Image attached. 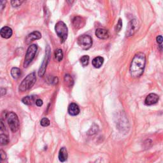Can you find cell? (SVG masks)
<instances>
[{"label":"cell","mask_w":163,"mask_h":163,"mask_svg":"<svg viewBox=\"0 0 163 163\" xmlns=\"http://www.w3.org/2000/svg\"><path fill=\"white\" fill-rule=\"evenodd\" d=\"M146 64V57L143 52L137 53L132 60L130 66V73L134 78H138L144 73Z\"/></svg>","instance_id":"cell-1"},{"label":"cell","mask_w":163,"mask_h":163,"mask_svg":"<svg viewBox=\"0 0 163 163\" xmlns=\"http://www.w3.org/2000/svg\"><path fill=\"white\" fill-rule=\"evenodd\" d=\"M36 81H37V76L36 73L33 72L29 74L25 77L20 84L19 90L20 92H24L30 89L34 85Z\"/></svg>","instance_id":"cell-2"},{"label":"cell","mask_w":163,"mask_h":163,"mask_svg":"<svg viewBox=\"0 0 163 163\" xmlns=\"http://www.w3.org/2000/svg\"><path fill=\"white\" fill-rule=\"evenodd\" d=\"M10 129L13 132H17L19 129V120L17 115L14 112H7L5 115Z\"/></svg>","instance_id":"cell-3"},{"label":"cell","mask_w":163,"mask_h":163,"mask_svg":"<svg viewBox=\"0 0 163 163\" xmlns=\"http://www.w3.org/2000/svg\"><path fill=\"white\" fill-rule=\"evenodd\" d=\"M55 32L57 33L59 38H60L61 42L63 43L65 42V40L67 39L68 37V27L66 26L64 22L63 21H59L56 23L55 26Z\"/></svg>","instance_id":"cell-4"},{"label":"cell","mask_w":163,"mask_h":163,"mask_svg":"<svg viewBox=\"0 0 163 163\" xmlns=\"http://www.w3.org/2000/svg\"><path fill=\"white\" fill-rule=\"evenodd\" d=\"M37 49H38L37 45L35 44L31 45L28 47L24 61L23 65L24 68H27L30 64V63L32 62L33 59L34 58L36 53L37 52Z\"/></svg>","instance_id":"cell-5"},{"label":"cell","mask_w":163,"mask_h":163,"mask_svg":"<svg viewBox=\"0 0 163 163\" xmlns=\"http://www.w3.org/2000/svg\"><path fill=\"white\" fill-rule=\"evenodd\" d=\"M77 43L80 47L84 50H89L93 45V40L89 35H82L77 39Z\"/></svg>","instance_id":"cell-6"},{"label":"cell","mask_w":163,"mask_h":163,"mask_svg":"<svg viewBox=\"0 0 163 163\" xmlns=\"http://www.w3.org/2000/svg\"><path fill=\"white\" fill-rule=\"evenodd\" d=\"M50 56V49L49 46H47V48H46L45 58L43 59L42 65H41L40 68L39 69V71H38V75H39V76H40V77L43 76L45 73L46 68H47V66L49 63Z\"/></svg>","instance_id":"cell-7"},{"label":"cell","mask_w":163,"mask_h":163,"mask_svg":"<svg viewBox=\"0 0 163 163\" xmlns=\"http://www.w3.org/2000/svg\"><path fill=\"white\" fill-rule=\"evenodd\" d=\"M138 28V22L137 20L136 19L131 20L127 25L126 33V37H129L133 35L136 33Z\"/></svg>","instance_id":"cell-8"},{"label":"cell","mask_w":163,"mask_h":163,"mask_svg":"<svg viewBox=\"0 0 163 163\" xmlns=\"http://www.w3.org/2000/svg\"><path fill=\"white\" fill-rule=\"evenodd\" d=\"M117 124H118V127L119 129H121L122 131H128L129 129V122L128 120L127 119L126 116H124L123 114H121L119 117V120L117 121Z\"/></svg>","instance_id":"cell-9"},{"label":"cell","mask_w":163,"mask_h":163,"mask_svg":"<svg viewBox=\"0 0 163 163\" xmlns=\"http://www.w3.org/2000/svg\"><path fill=\"white\" fill-rule=\"evenodd\" d=\"M159 97L155 93H150L148 95L145 100V104L147 106H151L156 104L159 101Z\"/></svg>","instance_id":"cell-10"},{"label":"cell","mask_w":163,"mask_h":163,"mask_svg":"<svg viewBox=\"0 0 163 163\" xmlns=\"http://www.w3.org/2000/svg\"><path fill=\"white\" fill-rule=\"evenodd\" d=\"M42 37V34H41L39 31H35L32 32L31 33L29 34L26 38H25V43L27 44H29L31 42H33V41L36 40H39Z\"/></svg>","instance_id":"cell-11"},{"label":"cell","mask_w":163,"mask_h":163,"mask_svg":"<svg viewBox=\"0 0 163 163\" xmlns=\"http://www.w3.org/2000/svg\"><path fill=\"white\" fill-rule=\"evenodd\" d=\"M95 34L97 37L102 40H106L107 38H108L110 36L108 31L103 28L97 29Z\"/></svg>","instance_id":"cell-12"},{"label":"cell","mask_w":163,"mask_h":163,"mask_svg":"<svg viewBox=\"0 0 163 163\" xmlns=\"http://www.w3.org/2000/svg\"><path fill=\"white\" fill-rule=\"evenodd\" d=\"M72 24L76 29H79L82 28L85 25V20L84 19L79 16H76L72 20Z\"/></svg>","instance_id":"cell-13"},{"label":"cell","mask_w":163,"mask_h":163,"mask_svg":"<svg viewBox=\"0 0 163 163\" xmlns=\"http://www.w3.org/2000/svg\"><path fill=\"white\" fill-rule=\"evenodd\" d=\"M12 33V29L8 26H4L1 29V31H0V34H1V37L6 39L11 37Z\"/></svg>","instance_id":"cell-14"},{"label":"cell","mask_w":163,"mask_h":163,"mask_svg":"<svg viewBox=\"0 0 163 163\" xmlns=\"http://www.w3.org/2000/svg\"><path fill=\"white\" fill-rule=\"evenodd\" d=\"M68 113L71 116H76L80 113V108L76 103H71L68 107Z\"/></svg>","instance_id":"cell-15"},{"label":"cell","mask_w":163,"mask_h":163,"mask_svg":"<svg viewBox=\"0 0 163 163\" xmlns=\"http://www.w3.org/2000/svg\"><path fill=\"white\" fill-rule=\"evenodd\" d=\"M59 160L61 162H65L68 159V151L65 147H62L59 152Z\"/></svg>","instance_id":"cell-16"},{"label":"cell","mask_w":163,"mask_h":163,"mask_svg":"<svg viewBox=\"0 0 163 163\" xmlns=\"http://www.w3.org/2000/svg\"><path fill=\"white\" fill-rule=\"evenodd\" d=\"M104 62V59L103 58L100 57V56H98V57L95 58L93 61H92V64H93V66L96 68H99L101 66L103 65Z\"/></svg>","instance_id":"cell-17"},{"label":"cell","mask_w":163,"mask_h":163,"mask_svg":"<svg viewBox=\"0 0 163 163\" xmlns=\"http://www.w3.org/2000/svg\"><path fill=\"white\" fill-rule=\"evenodd\" d=\"M11 75L14 79H18L21 75V70L18 68H13L11 70Z\"/></svg>","instance_id":"cell-18"},{"label":"cell","mask_w":163,"mask_h":163,"mask_svg":"<svg viewBox=\"0 0 163 163\" xmlns=\"http://www.w3.org/2000/svg\"><path fill=\"white\" fill-rule=\"evenodd\" d=\"M98 131H99V126L96 124H93L90 127L89 130L88 131L87 135H94L96 134Z\"/></svg>","instance_id":"cell-19"},{"label":"cell","mask_w":163,"mask_h":163,"mask_svg":"<svg viewBox=\"0 0 163 163\" xmlns=\"http://www.w3.org/2000/svg\"><path fill=\"white\" fill-rule=\"evenodd\" d=\"M0 141H1V145H7L9 142L8 136L5 133H1V135H0Z\"/></svg>","instance_id":"cell-20"},{"label":"cell","mask_w":163,"mask_h":163,"mask_svg":"<svg viewBox=\"0 0 163 163\" xmlns=\"http://www.w3.org/2000/svg\"><path fill=\"white\" fill-rule=\"evenodd\" d=\"M64 82L66 83V84H67L70 87H71L74 84V81H73V78L71 77V76L68 74L64 76Z\"/></svg>","instance_id":"cell-21"},{"label":"cell","mask_w":163,"mask_h":163,"mask_svg":"<svg viewBox=\"0 0 163 163\" xmlns=\"http://www.w3.org/2000/svg\"><path fill=\"white\" fill-rule=\"evenodd\" d=\"M55 58L58 61H61L63 58V53L61 49H57L55 52Z\"/></svg>","instance_id":"cell-22"},{"label":"cell","mask_w":163,"mask_h":163,"mask_svg":"<svg viewBox=\"0 0 163 163\" xmlns=\"http://www.w3.org/2000/svg\"><path fill=\"white\" fill-rule=\"evenodd\" d=\"M33 101V97H31V96H25V97H24V98L22 99V103L25 105H31Z\"/></svg>","instance_id":"cell-23"},{"label":"cell","mask_w":163,"mask_h":163,"mask_svg":"<svg viewBox=\"0 0 163 163\" xmlns=\"http://www.w3.org/2000/svg\"><path fill=\"white\" fill-rule=\"evenodd\" d=\"M89 62V57L88 55H84L80 58V63L83 66H87Z\"/></svg>","instance_id":"cell-24"},{"label":"cell","mask_w":163,"mask_h":163,"mask_svg":"<svg viewBox=\"0 0 163 163\" xmlns=\"http://www.w3.org/2000/svg\"><path fill=\"white\" fill-rule=\"evenodd\" d=\"M40 124L43 127H47L50 125V120L47 118H43L40 121Z\"/></svg>","instance_id":"cell-25"},{"label":"cell","mask_w":163,"mask_h":163,"mask_svg":"<svg viewBox=\"0 0 163 163\" xmlns=\"http://www.w3.org/2000/svg\"><path fill=\"white\" fill-rule=\"evenodd\" d=\"M122 20L120 19H119V21H118V22H117V25L115 27L116 32H119L122 29Z\"/></svg>","instance_id":"cell-26"},{"label":"cell","mask_w":163,"mask_h":163,"mask_svg":"<svg viewBox=\"0 0 163 163\" xmlns=\"http://www.w3.org/2000/svg\"><path fill=\"white\" fill-rule=\"evenodd\" d=\"M23 2H24L23 1H19V0H15V1H12L11 4H12L13 7H19L20 5H21V4Z\"/></svg>","instance_id":"cell-27"},{"label":"cell","mask_w":163,"mask_h":163,"mask_svg":"<svg viewBox=\"0 0 163 163\" xmlns=\"http://www.w3.org/2000/svg\"><path fill=\"white\" fill-rule=\"evenodd\" d=\"M156 41H157V43L158 44H162V43L163 42V37H162L161 35H159L157 36V38H156Z\"/></svg>","instance_id":"cell-28"},{"label":"cell","mask_w":163,"mask_h":163,"mask_svg":"<svg viewBox=\"0 0 163 163\" xmlns=\"http://www.w3.org/2000/svg\"><path fill=\"white\" fill-rule=\"evenodd\" d=\"M36 105H37L38 106H41L43 105V101L40 99H38L37 101H36Z\"/></svg>","instance_id":"cell-29"},{"label":"cell","mask_w":163,"mask_h":163,"mask_svg":"<svg viewBox=\"0 0 163 163\" xmlns=\"http://www.w3.org/2000/svg\"><path fill=\"white\" fill-rule=\"evenodd\" d=\"M6 154H5V152L3 150H1V161H3L4 159H6Z\"/></svg>","instance_id":"cell-30"},{"label":"cell","mask_w":163,"mask_h":163,"mask_svg":"<svg viewBox=\"0 0 163 163\" xmlns=\"http://www.w3.org/2000/svg\"><path fill=\"white\" fill-rule=\"evenodd\" d=\"M6 93H7V90L5 89L1 88V96H4Z\"/></svg>","instance_id":"cell-31"},{"label":"cell","mask_w":163,"mask_h":163,"mask_svg":"<svg viewBox=\"0 0 163 163\" xmlns=\"http://www.w3.org/2000/svg\"><path fill=\"white\" fill-rule=\"evenodd\" d=\"M6 1H1V10H2L3 8H4V7H5V4H6Z\"/></svg>","instance_id":"cell-32"}]
</instances>
